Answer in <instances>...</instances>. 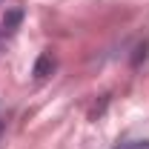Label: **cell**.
Masks as SVG:
<instances>
[{
    "label": "cell",
    "instance_id": "2",
    "mask_svg": "<svg viewBox=\"0 0 149 149\" xmlns=\"http://www.w3.org/2000/svg\"><path fill=\"white\" fill-rule=\"evenodd\" d=\"M17 20H20V12H17V9H15V12H12L9 17H3V29H9V32H12V29L17 26Z\"/></svg>",
    "mask_w": 149,
    "mask_h": 149
},
{
    "label": "cell",
    "instance_id": "1",
    "mask_svg": "<svg viewBox=\"0 0 149 149\" xmlns=\"http://www.w3.org/2000/svg\"><path fill=\"white\" fill-rule=\"evenodd\" d=\"M52 69H55V60H52L49 52H43V55L35 60V72H32V74H35L37 80H43V77H49V74H52Z\"/></svg>",
    "mask_w": 149,
    "mask_h": 149
},
{
    "label": "cell",
    "instance_id": "3",
    "mask_svg": "<svg viewBox=\"0 0 149 149\" xmlns=\"http://www.w3.org/2000/svg\"><path fill=\"white\" fill-rule=\"evenodd\" d=\"M0 132H3V120H0Z\"/></svg>",
    "mask_w": 149,
    "mask_h": 149
}]
</instances>
